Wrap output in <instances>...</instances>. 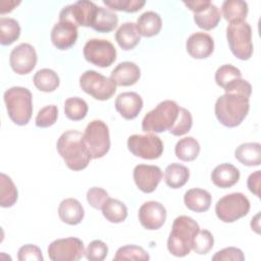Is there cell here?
Here are the masks:
<instances>
[{"instance_id": "ffe728a7", "label": "cell", "mask_w": 261, "mask_h": 261, "mask_svg": "<svg viewBox=\"0 0 261 261\" xmlns=\"http://www.w3.org/2000/svg\"><path fill=\"white\" fill-rule=\"evenodd\" d=\"M141 76L140 67L132 61L120 62L111 71L110 79L116 86L127 87L135 85Z\"/></svg>"}, {"instance_id": "7dc6e473", "label": "cell", "mask_w": 261, "mask_h": 261, "mask_svg": "<svg viewBox=\"0 0 261 261\" xmlns=\"http://www.w3.org/2000/svg\"><path fill=\"white\" fill-rule=\"evenodd\" d=\"M260 180H261V172L260 170H256L255 172L251 173L248 177V188L251 193L255 196L260 198Z\"/></svg>"}, {"instance_id": "8fae6325", "label": "cell", "mask_w": 261, "mask_h": 261, "mask_svg": "<svg viewBox=\"0 0 261 261\" xmlns=\"http://www.w3.org/2000/svg\"><path fill=\"white\" fill-rule=\"evenodd\" d=\"M85 59L99 67H108L116 59V49L113 44L104 39H91L83 49Z\"/></svg>"}, {"instance_id": "7c38bea8", "label": "cell", "mask_w": 261, "mask_h": 261, "mask_svg": "<svg viewBox=\"0 0 261 261\" xmlns=\"http://www.w3.org/2000/svg\"><path fill=\"white\" fill-rule=\"evenodd\" d=\"M84 255L83 242L73 237L55 240L48 247V256L52 261H77Z\"/></svg>"}, {"instance_id": "4316f807", "label": "cell", "mask_w": 261, "mask_h": 261, "mask_svg": "<svg viewBox=\"0 0 261 261\" xmlns=\"http://www.w3.org/2000/svg\"><path fill=\"white\" fill-rule=\"evenodd\" d=\"M236 159L246 166H258L261 163V145L259 143H244L234 151Z\"/></svg>"}, {"instance_id": "52a82bcc", "label": "cell", "mask_w": 261, "mask_h": 261, "mask_svg": "<svg viewBox=\"0 0 261 261\" xmlns=\"http://www.w3.org/2000/svg\"><path fill=\"white\" fill-rule=\"evenodd\" d=\"M83 139L92 159L104 157L110 149L109 129L102 120L95 119L89 122L83 134Z\"/></svg>"}, {"instance_id": "8992f818", "label": "cell", "mask_w": 261, "mask_h": 261, "mask_svg": "<svg viewBox=\"0 0 261 261\" xmlns=\"http://www.w3.org/2000/svg\"><path fill=\"white\" fill-rule=\"evenodd\" d=\"M226 39L231 53L241 60H248L253 54L252 29L247 21L230 22L226 28Z\"/></svg>"}, {"instance_id": "7402d4cb", "label": "cell", "mask_w": 261, "mask_h": 261, "mask_svg": "<svg viewBox=\"0 0 261 261\" xmlns=\"http://www.w3.org/2000/svg\"><path fill=\"white\" fill-rule=\"evenodd\" d=\"M58 215L63 222L69 225H76L83 220L85 216V210L76 199L67 198L62 200L59 204Z\"/></svg>"}, {"instance_id": "603a6c76", "label": "cell", "mask_w": 261, "mask_h": 261, "mask_svg": "<svg viewBox=\"0 0 261 261\" xmlns=\"http://www.w3.org/2000/svg\"><path fill=\"white\" fill-rule=\"evenodd\" d=\"M184 202L185 205L194 212H205L210 208L211 195L206 190L194 188L185 193Z\"/></svg>"}, {"instance_id": "484cf974", "label": "cell", "mask_w": 261, "mask_h": 261, "mask_svg": "<svg viewBox=\"0 0 261 261\" xmlns=\"http://www.w3.org/2000/svg\"><path fill=\"white\" fill-rule=\"evenodd\" d=\"M118 23V16L116 13L108 8L98 6L94 14L91 28L98 33L112 32Z\"/></svg>"}, {"instance_id": "f6af8a7d", "label": "cell", "mask_w": 261, "mask_h": 261, "mask_svg": "<svg viewBox=\"0 0 261 261\" xmlns=\"http://www.w3.org/2000/svg\"><path fill=\"white\" fill-rule=\"evenodd\" d=\"M17 258L19 261H43L44 259L41 249L32 244L20 247L17 252Z\"/></svg>"}, {"instance_id": "4dcf8cb0", "label": "cell", "mask_w": 261, "mask_h": 261, "mask_svg": "<svg viewBox=\"0 0 261 261\" xmlns=\"http://www.w3.org/2000/svg\"><path fill=\"white\" fill-rule=\"evenodd\" d=\"M33 82L38 90L45 93L55 91L60 84L58 74L50 68H42L38 70L34 75Z\"/></svg>"}, {"instance_id": "ac0fdd59", "label": "cell", "mask_w": 261, "mask_h": 261, "mask_svg": "<svg viewBox=\"0 0 261 261\" xmlns=\"http://www.w3.org/2000/svg\"><path fill=\"white\" fill-rule=\"evenodd\" d=\"M186 48L193 58L205 59L212 54L214 50V41L210 35L203 32H197L188 38Z\"/></svg>"}, {"instance_id": "5bb4252c", "label": "cell", "mask_w": 261, "mask_h": 261, "mask_svg": "<svg viewBox=\"0 0 261 261\" xmlns=\"http://www.w3.org/2000/svg\"><path fill=\"white\" fill-rule=\"evenodd\" d=\"M37 60L35 48L28 43H21L14 47L9 56L10 66L17 74L30 73L35 68Z\"/></svg>"}, {"instance_id": "ab89813d", "label": "cell", "mask_w": 261, "mask_h": 261, "mask_svg": "<svg viewBox=\"0 0 261 261\" xmlns=\"http://www.w3.org/2000/svg\"><path fill=\"white\" fill-rule=\"evenodd\" d=\"M213 244L214 239L212 233L207 229H199L195 237L192 250L199 255H205L213 248Z\"/></svg>"}, {"instance_id": "e575fe53", "label": "cell", "mask_w": 261, "mask_h": 261, "mask_svg": "<svg viewBox=\"0 0 261 261\" xmlns=\"http://www.w3.org/2000/svg\"><path fill=\"white\" fill-rule=\"evenodd\" d=\"M17 189L12 179L5 173L0 174V205L9 208L17 201Z\"/></svg>"}, {"instance_id": "cb8c5ba5", "label": "cell", "mask_w": 261, "mask_h": 261, "mask_svg": "<svg viewBox=\"0 0 261 261\" xmlns=\"http://www.w3.org/2000/svg\"><path fill=\"white\" fill-rule=\"evenodd\" d=\"M136 25L140 36L153 37L159 34L162 28V19L157 12L146 11L138 17Z\"/></svg>"}, {"instance_id": "83f0119b", "label": "cell", "mask_w": 261, "mask_h": 261, "mask_svg": "<svg viewBox=\"0 0 261 261\" xmlns=\"http://www.w3.org/2000/svg\"><path fill=\"white\" fill-rule=\"evenodd\" d=\"M190 177V170L187 166L179 163H171L165 168L164 180L171 189L181 188Z\"/></svg>"}, {"instance_id": "74e56055", "label": "cell", "mask_w": 261, "mask_h": 261, "mask_svg": "<svg viewBox=\"0 0 261 261\" xmlns=\"http://www.w3.org/2000/svg\"><path fill=\"white\" fill-rule=\"evenodd\" d=\"M192 125H193V117L191 112L184 107H179L177 117L174 123L172 124V126L169 128V133L176 137L184 136L185 134L190 132Z\"/></svg>"}, {"instance_id": "9a60e30c", "label": "cell", "mask_w": 261, "mask_h": 261, "mask_svg": "<svg viewBox=\"0 0 261 261\" xmlns=\"http://www.w3.org/2000/svg\"><path fill=\"white\" fill-rule=\"evenodd\" d=\"M138 216L143 227L149 230H156L166 220V209L157 201H148L140 207Z\"/></svg>"}, {"instance_id": "30bf717a", "label": "cell", "mask_w": 261, "mask_h": 261, "mask_svg": "<svg viewBox=\"0 0 261 261\" xmlns=\"http://www.w3.org/2000/svg\"><path fill=\"white\" fill-rule=\"evenodd\" d=\"M127 148L133 155L147 160L157 159L163 153L161 139L152 133L129 136L127 139Z\"/></svg>"}, {"instance_id": "f1b7e54d", "label": "cell", "mask_w": 261, "mask_h": 261, "mask_svg": "<svg viewBox=\"0 0 261 261\" xmlns=\"http://www.w3.org/2000/svg\"><path fill=\"white\" fill-rule=\"evenodd\" d=\"M221 18V12L219 8L210 3L206 8L199 12L194 13V20L196 24L205 31H210L217 27Z\"/></svg>"}, {"instance_id": "6da1fadb", "label": "cell", "mask_w": 261, "mask_h": 261, "mask_svg": "<svg viewBox=\"0 0 261 261\" xmlns=\"http://www.w3.org/2000/svg\"><path fill=\"white\" fill-rule=\"evenodd\" d=\"M57 151L66 166L74 171L85 169L92 157L84 143L83 134L75 129L64 132L58 139Z\"/></svg>"}, {"instance_id": "3957f363", "label": "cell", "mask_w": 261, "mask_h": 261, "mask_svg": "<svg viewBox=\"0 0 261 261\" xmlns=\"http://www.w3.org/2000/svg\"><path fill=\"white\" fill-rule=\"evenodd\" d=\"M200 227L192 217L180 215L172 223L167 240V249L175 257H185L192 251L194 240Z\"/></svg>"}, {"instance_id": "9c48e42d", "label": "cell", "mask_w": 261, "mask_h": 261, "mask_svg": "<svg viewBox=\"0 0 261 261\" xmlns=\"http://www.w3.org/2000/svg\"><path fill=\"white\" fill-rule=\"evenodd\" d=\"M80 86L85 93L100 101L110 99L116 92L114 82L95 70L85 71L80 77Z\"/></svg>"}, {"instance_id": "ba28073f", "label": "cell", "mask_w": 261, "mask_h": 261, "mask_svg": "<svg viewBox=\"0 0 261 261\" xmlns=\"http://www.w3.org/2000/svg\"><path fill=\"white\" fill-rule=\"evenodd\" d=\"M250 211V201L242 193H231L220 198L215 205L217 217L226 223L234 222Z\"/></svg>"}, {"instance_id": "d590c367", "label": "cell", "mask_w": 261, "mask_h": 261, "mask_svg": "<svg viewBox=\"0 0 261 261\" xmlns=\"http://www.w3.org/2000/svg\"><path fill=\"white\" fill-rule=\"evenodd\" d=\"M88 109L87 102L80 97H70L64 102V113L68 119L73 121H79L85 118Z\"/></svg>"}, {"instance_id": "836d02e7", "label": "cell", "mask_w": 261, "mask_h": 261, "mask_svg": "<svg viewBox=\"0 0 261 261\" xmlns=\"http://www.w3.org/2000/svg\"><path fill=\"white\" fill-rule=\"evenodd\" d=\"M20 35V27L17 20L10 17H0V43L7 46L14 43Z\"/></svg>"}, {"instance_id": "d4e9b609", "label": "cell", "mask_w": 261, "mask_h": 261, "mask_svg": "<svg viewBox=\"0 0 261 261\" xmlns=\"http://www.w3.org/2000/svg\"><path fill=\"white\" fill-rule=\"evenodd\" d=\"M115 40L121 49L125 51L134 49L141 41L136 23L132 21L122 23L115 33Z\"/></svg>"}, {"instance_id": "7bdbcfd3", "label": "cell", "mask_w": 261, "mask_h": 261, "mask_svg": "<svg viewBox=\"0 0 261 261\" xmlns=\"http://www.w3.org/2000/svg\"><path fill=\"white\" fill-rule=\"evenodd\" d=\"M107 254L108 247L100 240L92 241L85 251V256L90 261H102L106 258Z\"/></svg>"}, {"instance_id": "f546056e", "label": "cell", "mask_w": 261, "mask_h": 261, "mask_svg": "<svg viewBox=\"0 0 261 261\" xmlns=\"http://www.w3.org/2000/svg\"><path fill=\"white\" fill-rule=\"evenodd\" d=\"M221 12L229 23L245 21L248 14V4L242 0H225L221 5Z\"/></svg>"}, {"instance_id": "bcb514c9", "label": "cell", "mask_w": 261, "mask_h": 261, "mask_svg": "<svg viewBox=\"0 0 261 261\" xmlns=\"http://www.w3.org/2000/svg\"><path fill=\"white\" fill-rule=\"evenodd\" d=\"M213 261H244L245 255L243 251L236 247H228L224 248L218 252L215 253V255L212 257Z\"/></svg>"}, {"instance_id": "f35d334b", "label": "cell", "mask_w": 261, "mask_h": 261, "mask_svg": "<svg viewBox=\"0 0 261 261\" xmlns=\"http://www.w3.org/2000/svg\"><path fill=\"white\" fill-rule=\"evenodd\" d=\"M149 254L142 248L136 245H126L120 247L113 257V260H149Z\"/></svg>"}, {"instance_id": "e0dca14e", "label": "cell", "mask_w": 261, "mask_h": 261, "mask_svg": "<svg viewBox=\"0 0 261 261\" xmlns=\"http://www.w3.org/2000/svg\"><path fill=\"white\" fill-rule=\"evenodd\" d=\"M51 42L59 50H66L73 46L77 39V27L70 21L59 20L51 31Z\"/></svg>"}, {"instance_id": "7a4b0ae2", "label": "cell", "mask_w": 261, "mask_h": 261, "mask_svg": "<svg viewBox=\"0 0 261 261\" xmlns=\"http://www.w3.org/2000/svg\"><path fill=\"white\" fill-rule=\"evenodd\" d=\"M249 109V98L237 93H224L217 98L214 112L221 124L227 127H236L246 118Z\"/></svg>"}, {"instance_id": "60d3db41", "label": "cell", "mask_w": 261, "mask_h": 261, "mask_svg": "<svg viewBox=\"0 0 261 261\" xmlns=\"http://www.w3.org/2000/svg\"><path fill=\"white\" fill-rule=\"evenodd\" d=\"M103 3L112 10L136 12L143 8L145 0H103Z\"/></svg>"}, {"instance_id": "d6986e66", "label": "cell", "mask_w": 261, "mask_h": 261, "mask_svg": "<svg viewBox=\"0 0 261 261\" xmlns=\"http://www.w3.org/2000/svg\"><path fill=\"white\" fill-rule=\"evenodd\" d=\"M115 108L124 119L132 120L141 112L143 99L136 92H123L116 97Z\"/></svg>"}, {"instance_id": "2e32d148", "label": "cell", "mask_w": 261, "mask_h": 261, "mask_svg": "<svg viewBox=\"0 0 261 261\" xmlns=\"http://www.w3.org/2000/svg\"><path fill=\"white\" fill-rule=\"evenodd\" d=\"M133 175L139 190L147 194L154 192L162 179V171L156 165L139 164L134 168Z\"/></svg>"}, {"instance_id": "8d00e7d4", "label": "cell", "mask_w": 261, "mask_h": 261, "mask_svg": "<svg viewBox=\"0 0 261 261\" xmlns=\"http://www.w3.org/2000/svg\"><path fill=\"white\" fill-rule=\"evenodd\" d=\"M240 79H242L241 70L231 64H223L215 72V82L222 89Z\"/></svg>"}, {"instance_id": "1f68e13d", "label": "cell", "mask_w": 261, "mask_h": 261, "mask_svg": "<svg viewBox=\"0 0 261 261\" xmlns=\"http://www.w3.org/2000/svg\"><path fill=\"white\" fill-rule=\"evenodd\" d=\"M103 216L112 223H120L127 216L126 206L119 200L108 198L101 208Z\"/></svg>"}, {"instance_id": "277c9868", "label": "cell", "mask_w": 261, "mask_h": 261, "mask_svg": "<svg viewBox=\"0 0 261 261\" xmlns=\"http://www.w3.org/2000/svg\"><path fill=\"white\" fill-rule=\"evenodd\" d=\"M33 97L29 89L12 87L5 91L4 102L9 118L17 125H25L33 114Z\"/></svg>"}, {"instance_id": "d6a6232c", "label": "cell", "mask_w": 261, "mask_h": 261, "mask_svg": "<svg viewBox=\"0 0 261 261\" xmlns=\"http://www.w3.org/2000/svg\"><path fill=\"white\" fill-rule=\"evenodd\" d=\"M174 152L179 160L193 161L200 153V145L195 138L185 137L176 143Z\"/></svg>"}, {"instance_id": "c3c4849f", "label": "cell", "mask_w": 261, "mask_h": 261, "mask_svg": "<svg viewBox=\"0 0 261 261\" xmlns=\"http://www.w3.org/2000/svg\"><path fill=\"white\" fill-rule=\"evenodd\" d=\"M211 2L209 0H198V1H189V2H184V4L192 10L194 13L201 11L202 9L206 8Z\"/></svg>"}, {"instance_id": "44dd1931", "label": "cell", "mask_w": 261, "mask_h": 261, "mask_svg": "<svg viewBox=\"0 0 261 261\" xmlns=\"http://www.w3.org/2000/svg\"><path fill=\"white\" fill-rule=\"evenodd\" d=\"M240 179V170L230 163L217 165L211 172L212 182L221 189L234 186Z\"/></svg>"}, {"instance_id": "b9f144b4", "label": "cell", "mask_w": 261, "mask_h": 261, "mask_svg": "<svg viewBox=\"0 0 261 261\" xmlns=\"http://www.w3.org/2000/svg\"><path fill=\"white\" fill-rule=\"evenodd\" d=\"M58 116V109L55 105H48L43 107L37 114L35 122L38 127H49L53 125Z\"/></svg>"}, {"instance_id": "ee69618b", "label": "cell", "mask_w": 261, "mask_h": 261, "mask_svg": "<svg viewBox=\"0 0 261 261\" xmlns=\"http://www.w3.org/2000/svg\"><path fill=\"white\" fill-rule=\"evenodd\" d=\"M108 198V193L102 188L93 187L87 192V201L95 209H101Z\"/></svg>"}, {"instance_id": "4fadbf2b", "label": "cell", "mask_w": 261, "mask_h": 261, "mask_svg": "<svg viewBox=\"0 0 261 261\" xmlns=\"http://www.w3.org/2000/svg\"><path fill=\"white\" fill-rule=\"evenodd\" d=\"M97 7L98 6L91 1H76L61 9L59 20L70 21L76 27H91Z\"/></svg>"}, {"instance_id": "5b68a950", "label": "cell", "mask_w": 261, "mask_h": 261, "mask_svg": "<svg viewBox=\"0 0 261 261\" xmlns=\"http://www.w3.org/2000/svg\"><path fill=\"white\" fill-rule=\"evenodd\" d=\"M179 106L172 100L160 102L143 118L142 129L145 133H163L169 130L174 123Z\"/></svg>"}]
</instances>
